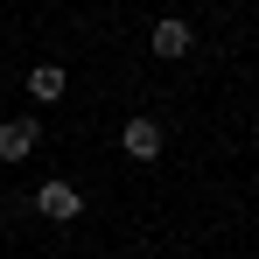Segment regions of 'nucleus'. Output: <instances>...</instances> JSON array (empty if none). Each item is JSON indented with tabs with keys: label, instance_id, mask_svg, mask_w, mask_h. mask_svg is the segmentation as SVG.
<instances>
[{
	"label": "nucleus",
	"instance_id": "f257e3e1",
	"mask_svg": "<svg viewBox=\"0 0 259 259\" xmlns=\"http://www.w3.org/2000/svg\"><path fill=\"white\" fill-rule=\"evenodd\" d=\"M35 140H42V119H35V112L7 119V126H0V161H28V154H35Z\"/></svg>",
	"mask_w": 259,
	"mask_h": 259
},
{
	"label": "nucleus",
	"instance_id": "f03ea898",
	"mask_svg": "<svg viewBox=\"0 0 259 259\" xmlns=\"http://www.w3.org/2000/svg\"><path fill=\"white\" fill-rule=\"evenodd\" d=\"M119 147H126L133 161H154V154H161V119H147V112H133L126 126H119Z\"/></svg>",
	"mask_w": 259,
	"mask_h": 259
},
{
	"label": "nucleus",
	"instance_id": "7ed1b4c3",
	"mask_svg": "<svg viewBox=\"0 0 259 259\" xmlns=\"http://www.w3.org/2000/svg\"><path fill=\"white\" fill-rule=\"evenodd\" d=\"M77 210H84V196H77L70 182H42V189H35V217H49V224H70Z\"/></svg>",
	"mask_w": 259,
	"mask_h": 259
},
{
	"label": "nucleus",
	"instance_id": "20e7f679",
	"mask_svg": "<svg viewBox=\"0 0 259 259\" xmlns=\"http://www.w3.org/2000/svg\"><path fill=\"white\" fill-rule=\"evenodd\" d=\"M189 42H196V35H189V21H154V35H147V49H154V56H161V63H175V56H189Z\"/></svg>",
	"mask_w": 259,
	"mask_h": 259
},
{
	"label": "nucleus",
	"instance_id": "39448f33",
	"mask_svg": "<svg viewBox=\"0 0 259 259\" xmlns=\"http://www.w3.org/2000/svg\"><path fill=\"white\" fill-rule=\"evenodd\" d=\"M63 84H70V77H63V63H35V70H28V98H35V105H56Z\"/></svg>",
	"mask_w": 259,
	"mask_h": 259
}]
</instances>
